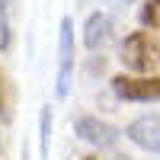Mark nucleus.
I'll return each mask as SVG.
<instances>
[{
	"mask_svg": "<svg viewBox=\"0 0 160 160\" xmlns=\"http://www.w3.org/2000/svg\"><path fill=\"white\" fill-rule=\"evenodd\" d=\"M141 22L148 26L151 32L160 29V0H148V3H144V10H141Z\"/></svg>",
	"mask_w": 160,
	"mask_h": 160,
	"instance_id": "obj_7",
	"label": "nucleus"
},
{
	"mask_svg": "<svg viewBox=\"0 0 160 160\" xmlns=\"http://www.w3.org/2000/svg\"><path fill=\"white\" fill-rule=\"evenodd\" d=\"M22 160H32V157H29V151H22Z\"/></svg>",
	"mask_w": 160,
	"mask_h": 160,
	"instance_id": "obj_11",
	"label": "nucleus"
},
{
	"mask_svg": "<svg viewBox=\"0 0 160 160\" xmlns=\"http://www.w3.org/2000/svg\"><path fill=\"white\" fill-rule=\"evenodd\" d=\"M112 90L128 102H160V74H118Z\"/></svg>",
	"mask_w": 160,
	"mask_h": 160,
	"instance_id": "obj_2",
	"label": "nucleus"
},
{
	"mask_svg": "<svg viewBox=\"0 0 160 160\" xmlns=\"http://www.w3.org/2000/svg\"><path fill=\"white\" fill-rule=\"evenodd\" d=\"M38 128H42V157H48V138H51V112L42 109L38 115Z\"/></svg>",
	"mask_w": 160,
	"mask_h": 160,
	"instance_id": "obj_8",
	"label": "nucleus"
},
{
	"mask_svg": "<svg viewBox=\"0 0 160 160\" xmlns=\"http://www.w3.org/2000/svg\"><path fill=\"white\" fill-rule=\"evenodd\" d=\"M74 131H77L80 141L93 144V148H109V144L118 141V128L109 122H99L96 115H80L74 122Z\"/></svg>",
	"mask_w": 160,
	"mask_h": 160,
	"instance_id": "obj_4",
	"label": "nucleus"
},
{
	"mask_svg": "<svg viewBox=\"0 0 160 160\" xmlns=\"http://www.w3.org/2000/svg\"><path fill=\"white\" fill-rule=\"evenodd\" d=\"M90 160H99V157H90ZM102 160H131V157H125V154H109V157H102Z\"/></svg>",
	"mask_w": 160,
	"mask_h": 160,
	"instance_id": "obj_10",
	"label": "nucleus"
},
{
	"mask_svg": "<svg viewBox=\"0 0 160 160\" xmlns=\"http://www.w3.org/2000/svg\"><path fill=\"white\" fill-rule=\"evenodd\" d=\"M71 77H74V26H71V16H64L58 29V80H55L58 99L68 96Z\"/></svg>",
	"mask_w": 160,
	"mask_h": 160,
	"instance_id": "obj_3",
	"label": "nucleus"
},
{
	"mask_svg": "<svg viewBox=\"0 0 160 160\" xmlns=\"http://www.w3.org/2000/svg\"><path fill=\"white\" fill-rule=\"evenodd\" d=\"M106 3H109V10H115V13H125L135 0H106Z\"/></svg>",
	"mask_w": 160,
	"mask_h": 160,
	"instance_id": "obj_9",
	"label": "nucleus"
},
{
	"mask_svg": "<svg viewBox=\"0 0 160 160\" xmlns=\"http://www.w3.org/2000/svg\"><path fill=\"white\" fill-rule=\"evenodd\" d=\"M118 58L135 74H154L160 68V35L151 29L131 32L122 42V48H118Z\"/></svg>",
	"mask_w": 160,
	"mask_h": 160,
	"instance_id": "obj_1",
	"label": "nucleus"
},
{
	"mask_svg": "<svg viewBox=\"0 0 160 160\" xmlns=\"http://www.w3.org/2000/svg\"><path fill=\"white\" fill-rule=\"evenodd\" d=\"M125 135L138 144V148L144 151H154L160 154V118H151V115H144V118H135L128 128H125Z\"/></svg>",
	"mask_w": 160,
	"mask_h": 160,
	"instance_id": "obj_5",
	"label": "nucleus"
},
{
	"mask_svg": "<svg viewBox=\"0 0 160 160\" xmlns=\"http://www.w3.org/2000/svg\"><path fill=\"white\" fill-rule=\"evenodd\" d=\"M109 35H112V16H109V13H102V10L90 13V16H87V26H83V45H87L90 51H96V48H102L106 42H109Z\"/></svg>",
	"mask_w": 160,
	"mask_h": 160,
	"instance_id": "obj_6",
	"label": "nucleus"
}]
</instances>
